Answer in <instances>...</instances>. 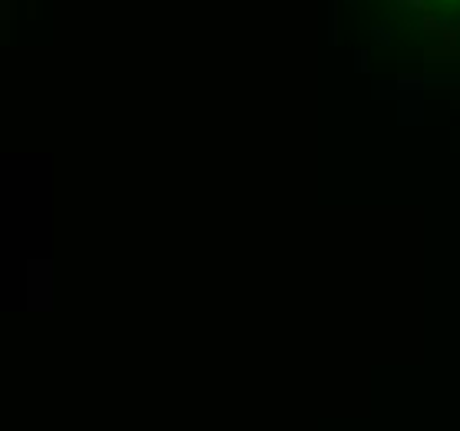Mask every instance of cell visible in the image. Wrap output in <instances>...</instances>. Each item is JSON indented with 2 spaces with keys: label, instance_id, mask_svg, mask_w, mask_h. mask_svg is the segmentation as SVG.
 Wrapping results in <instances>:
<instances>
[{
  "label": "cell",
  "instance_id": "1",
  "mask_svg": "<svg viewBox=\"0 0 460 431\" xmlns=\"http://www.w3.org/2000/svg\"><path fill=\"white\" fill-rule=\"evenodd\" d=\"M407 4H414V7H424V0H407Z\"/></svg>",
  "mask_w": 460,
  "mask_h": 431
}]
</instances>
